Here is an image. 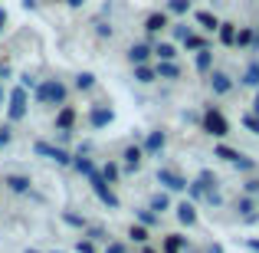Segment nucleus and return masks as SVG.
<instances>
[{"instance_id": "nucleus-1", "label": "nucleus", "mask_w": 259, "mask_h": 253, "mask_svg": "<svg viewBox=\"0 0 259 253\" xmlns=\"http://www.w3.org/2000/svg\"><path fill=\"white\" fill-rule=\"evenodd\" d=\"M36 102L39 105H66V86L56 79H46L36 86Z\"/></svg>"}, {"instance_id": "nucleus-2", "label": "nucleus", "mask_w": 259, "mask_h": 253, "mask_svg": "<svg viewBox=\"0 0 259 253\" xmlns=\"http://www.w3.org/2000/svg\"><path fill=\"white\" fill-rule=\"evenodd\" d=\"M200 122H203V132L213 135V138H227V135H230V122H227V115H223L220 109H213V105L203 112V119H200Z\"/></svg>"}, {"instance_id": "nucleus-3", "label": "nucleus", "mask_w": 259, "mask_h": 253, "mask_svg": "<svg viewBox=\"0 0 259 253\" xmlns=\"http://www.w3.org/2000/svg\"><path fill=\"white\" fill-rule=\"evenodd\" d=\"M89 184H92V191H95V197H99L102 204H105V207H118V197H115V191L108 188V181L105 177L99 174V171H92V174H89Z\"/></svg>"}, {"instance_id": "nucleus-4", "label": "nucleus", "mask_w": 259, "mask_h": 253, "mask_svg": "<svg viewBox=\"0 0 259 253\" xmlns=\"http://www.w3.org/2000/svg\"><path fill=\"white\" fill-rule=\"evenodd\" d=\"M23 115H26V89L17 86L10 92V119L17 122V119H23Z\"/></svg>"}, {"instance_id": "nucleus-5", "label": "nucleus", "mask_w": 259, "mask_h": 253, "mask_svg": "<svg viewBox=\"0 0 259 253\" xmlns=\"http://www.w3.org/2000/svg\"><path fill=\"white\" fill-rule=\"evenodd\" d=\"M36 155H46V158L56 161V165H72V158L63 148H53V145H46V141H36Z\"/></svg>"}, {"instance_id": "nucleus-6", "label": "nucleus", "mask_w": 259, "mask_h": 253, "mask_svg": "<svg viewBox=\"0 0 259 253\" xmlns=\"http://www.w3.org/2000/svg\"><path fill=\"white\" fill-rule=\"evenodd\" d=\"M158 184H164L167 191H184V188H187V181H184L177 171H167V168L158 171Z\"/></svg>"}, {"instance_id": "nucleus-7", "label": "nucleus", "mask_w": 259, "mask_h": 253, "mask_svg": "<svg viewBox=\"0 0 259 253\" xmlns=\"http://www.w3.org/2000/svg\"><path fill=\"white\" fill-rule=\"evenodd\" d=\"M210 89H213L217 95H230L233 92V79H230L227 73H210Z\"/></svg>"}, {"instance_id": "nucleus-8", "label": "nucleus", "mask_w": 259, "mask_h": 253, "mask_svg": "<svg viewBox=\"0 0 259 253\" xmlns=\"http://www.w3.org/2000/svg\"><path fill=\"white\" fill-rule=\"evenodd\" d=\"M151 53H154V50H151L148 43H132V46H128V59H132V66H145Z\"/></svg>"}, {"instance_id": "nucleus-9", "label": "nucleus", "mask_w": 259, "mask_h": 253, "mask_svg": "<svg viewBox=\"0 0 259 253\" xmlns=\"http://www.w3.org/2000/svg\"><path fill=\"white\" fill-rule=\"evenodd\" d=\"M89 122H92V128H105L108 122H112V109H105V105H95L92 112H89Z\"/></svg>"}, {"instance_id": "nucleus-10", "label": "nucleus", "mask_w": 259, "mask_h": 253, "mask_svg": "<svg viewBox=\"0 0 259 253\" xmlns=\"http://www.w3.org/2000/svg\"><path fill=\"white\" fill-rule=\"evenodd\" d=\"M141 158H145V148H138V145H128L125 148V168L128 171H138L141 168Z\"/></svg>"}, {"instance_id": "nucleus-11", "label": "nucleus", "mask_w": 259, "mask_h": 253, "mask_svg": "<svg viewBox=\"0 0 259 253\" xmlns=\"http://www.w3.org/2000/svg\"><path fill=\"white\" fill-rule=\"evenodd\" d=\"M177 221H181V224H187V227H190V224H197V210H194V204H190V201H184V204H177Z\"/></svg>"}, {"instance_id": "nucleus-12", "label": "nucleus", "mask_w": 259, "mask_h": 253, "mask_svg": "<svg viewBox=\"0 0 259 253\" xmlns=\"http://www.w3.org/2000/svg\"><path fill=\"white\" fill-rule=\"evenodd\" d=\"M164 141H167L164 132H151V135L145 138V152H148V155H158L161 148H164Z\"/></svg>"}, {"instance_id": "nucleus-13", "label": "nucleus", "mask_w": 259, "mask_h": 253, "mask_svg": "<svg viewBox=\"0 0 259 253\" xmlns=\"http://www.w3.org/2000/svg\"><path fill=\"white\" fill-rule=\"evenodd\" d=\"M4 184L10 191H17V194H26L30 191V177H23V174H10V177H4Z\"/></svg>"}, {"instance_id": "nucleus-14", "label": "nucleus", "mask_w": 259, "mask_h": 253, "mask_svg": "<svg viewBox=\"0 0 259 253\" xmlns=\"http://www.w3.org/2000/svg\"><path fill=\"white\" fill-rule=\"evenodd\" d=\"M154 73H158V79H181V66H177V63H164V59L158 63Z\"/></svg>"}, {"instance_id": "nucleus-15", "label": "nucleus", "mask_w": 259, "mask_h": 253, "mask_svg": "<svg viewBox=\"0 0 259 253\" xmlns=\"http://www.w3.org/2000/svg\"><path fill=\"white\" fill-rule=\"evenodd\" d=\"M72 122H76V112H72L69 105H66V109H59V115H56V128H59V132H69V128H72Z\"/></svg>"}, {"instance_id": "nucleus-16", "label": "nucleus", "mask_w": 259, "mask_h": 253, "mask_svg": "<svg viewBox=\"0 0 259 253\" xmlns=\"http://www.w3.org/2000/svg\"><path fill=\"white\" fill-rule=\"evenodd\" d=\"M167 26V13H151V17L145 20V30L148 33H161Z\"/></svg>"}, {"instance_id": "nucleus-17", "label": "nucleus", "mask_w": 259, "mask_h": 253, "mask_svg": "<svg viewBox=\"0 0 259 253\" xmlns=\"http://www.w3.org/2000/svg\"><path fill=\"white\" fill-rule=\"evenodd\" d=\"M154 56L164 59V63H174V59H177V46L174 43H158V46H154Z\"/></svg>"}, {"instance_id": "nucleus-18", "label": "nucleus", "mask_w": 259, "mask_h": 253, "mask_svg": "<svg viewBox=\"0 0 259 253\" xmlns=\"http://www.w3.org/2000/svg\"><path fill=\"white\" fill-rule=\"evenodd\" d=\"M217 33H220V43H227V46L236 43V23H230V20H227V23H220V30H217Z\"/></svg>"}, {"instance_id": "nucleus-19", "label": "nucleus", "mask_w": 259, "mask_h": 253, "mask_svg": "<svg viewBox=\"0 0 259 253\" xmlns=\"http://www.w3.org/2000/svg\"><path fill=\"white\" fill-rule=\"evenodd\" d=\"M135 217H138V224H141V227H154V224L161 221V217L154 214L151 207H141V210H135Z\"/></svg>"}, {"instance_id": "nucleus-20", "label": "nucleus", "mask_w": 259, "mask_h": 253, "mask_svg": "<svg viewBox=\"0 0 259 253\" xmlns=\"http://www.w3.org/2000/svg\"><path fill=\"white\" fill-rule=\"evenodd\" d=\"M213 155H217V158H223V161H230V165H236V161H240V152H236V148H230V145H217Z\"/></svg>"}, {"instance_id": "nucleus-21", "label": "nucleus", "mask_w": 259, "mask_h": 253, "mask_svg": "<svg viewBox=\"0 0 259 253\" xmlns=\"http://www.w3.org/2000/svg\"><path fill=\"white\" fill-rule=\"evenodd\" d=\"M197 184L203 188V194H213V191H217V174H210V171H200V174H197Z\"/></svg>"}, {"instance_id": "nucleus-22", "label": "nucleus", "mask_w": 259, "mask_h": 253, "mask_svg": "<svg viewBox=\"0 0 259 253\" xmlns=\"http://www.w3.org/2000/svg\"><path fill=\"white\" fill-rule=\"evenodd\" d=\"M194 66H197V73H210V66H213V53L200 50V53H197V59H194Z\"/></svg>"}, {"instance_id": "nucleus-23", "label": "nucleus", "mask_w": 259, "mask_h": 253, "mask_svg": "<svg viewBox=\"0 0 259 253\" xmlns=\"http://www.w3.org/2000/svg\"><path fill=\"white\" fill-rule=\"evenodd\" d=\"M184 243H187V237H181V234L164 237V253H181V250H184Z\"/></svg>"}, {"instance_id": "nucleus-24", "label": "nucleus", "mask_w": 259, "mask_h": 253, "mask_svg": "<svg viewBox=\"0 0 259 253\" xmlns=\"http://www.w3.org/2000/svg\"><path fill=\"white\" fill-rule=\"evenodd\" d=\"M197 23H200V30H210V33H213V30H220V20H217L213 13H207V10H203V13H197Z\"/></svg>"}, {"instance_id": "nucleus-25", "label": "nucleus", "mask_w": 259, "mask_h": 253, "mask_svg": "<svg viewBox=\"0 0 259 253\" xmlns=\"http://www.w3.org/2000/svg\"><path fill=\"white\" fill-rule=\"evenodd\" d=\"M135 79H138V83H145V86H148V83H154V79H158V73H154L151 66L145 63V66H135Z\"/></svg>"}, {"instance_id": "nucleus-26", "label": "nucleus", "mask_w": 259, "mask_h": 253, "mask_svg": "<svg viewBox=\"0 0 259 253\" xmlns=\"http://www.w3.org/2000/svg\"><path fill=\"white\" fill-rule=\"evenodd\" d=\"M240 83H243V86H249V89L259 86V63H249V66H246V73H243Z\"/></svg>"}, {"instance_id": "nucleus-27", "label": "nucleus", "mask_w": 259, "mask_h": 253, "mask_svg": "<svg viewBox=\"0 0 259 253\" xmlns=\"http://www.w3.org/2000/svg\"><path fill=\"white\" fill-rule=\"evenodd\" d=\"M256 207H259V204L253 201V194H243V197H240V201H236V210H240V214H243V217H249V214H253V210H256Z\"/></svg>"}, {"instance_id": "nucleus-28", "label": "nucleus", "mask_w": 259, "mask_h": 253, "mask_svg": "<svg viewBox=\"0 0 259 253\" xmlns=\"http://www.w3.org/2000/svg\"><path fill=\"white\" fill-rule=\"evenodd\" d=\"M148 207H151L154 214L161 217V210H167V207H171V201H167V194H151V201H148Z\"/></svg>"}, {"instance_id": "nucleus-29", "label": "nucleus", "mask_w": 259, "mask_h": 253, "mask_svg": "<svg viewBox=\"0 0 259 253\" xmlns=\"http://www.w3.org/2000/svg\"><path fill=\"white\" fill-rule=\"evenodd\" d=\"M72 168H76L79 174H85V177L95 171V168H92V161H89V158H82V155H79V158H72Z\"/></svg>"}, {"instance_id": "nucleus-30", "label": "nucleus", "mask_w": 259, "mask_h": 253, "mask_svg": "<svg viewBox=\"0 0 259 253\" xmlns=\"http://www.w3.org/2000/svg\"><path fill=\"white\" fill-rule=\"evenodd\" d=\"M243 128H246V132H253V135H259V115L246 112V115H243Z\"/></svg>"}, {"instance_id": "nucleus-31", "label": "nucleus", "mask_w": 259, "mask_h": 253, "mask_svg": "<svg viewBox=\"0 0 259 253\" xmlns=\"http://www.w3.org/2000/svg\"><path fill=\"white\" fill-rule=\"evenodd\" d=\"M92 86H95L92 73H79V76H76V89H82V92H85V89H92Z\"/></svg>"}, {"instance_id": "nucleus-32", "label": "nucleus", "mask_w": 259, "mask_h": 253, "mask_svg": "<svg viewBox=\"0 0 259 253\" xmlns=\"http://www.w3.org/2000/svg\"><path fill=\"white\" fill-rule=\"evenodd\" d=\"M128 237H132L135 243H148V227H141V224H138V227L128 230Z\"/></svg>"}, {"instance_id": "nucleus-33", "label": "nucleus", "mask_w": 259, "mask_h": 253, "mask_svg": "<svg viewBox=\"0 0 259 253\" xmlns=\"http://www.w3.org/2000/svg\"><path fill=\"white\" fill-rule=\"evenodd\" d=\"M167 10H171V13H187L190 0H167Z\"/></svg>"}, {"instance_id": "nucleus-34", "label": "nucleus", "mask_w": 259, "mask_h": 253, "mask_svg": "<svg viewBox=\"0 0 259 253\" xmlns=\"http://www.w3.org/2000/svg\"><path fill=\"white\" fill-rule=\"evenodd\" d=\"M184 46H187V50H197V53H200V50H207V43H203L200 37H194V33H190V37L184 40Z\"/></svg>"}, {"instance_id": "nucleus-35", "label": "nucleus", "mask_w": 259, "mask_h": 253, "mask_svg": "<svg viewBox=\"0 0 259 253\" xmlns=\"http://www.w3.org/2000/svg\"><path fill=\"white\" fill-rule=\"evenodd\" d=\"M102 177H105L108 184H115V181H118V165H105V168H102Z\"/></svg>"}, {"instance_id": "nucleus-36", "label": "nucleus", "mask_w": 259, "mask_h": 253, "mask_svg": "<svg viewBox=\"0 0 259 253\" xmlns=\"http://www.w3.org/2000/svg\"><path fill=\"white\" fill-rule=\"evenodd\" d=\"M249 43H253V33L249 30H236V43L233 46H249Z\"/></svg>"}, {"instance_id": "nucleus-37", "label": "nucleus", "mask_w": 259, "mask_h": 253, "mask_svg": "<svg viewBox=\"0 0 259 253\" xmlns=\"http://www.w3.org/2000/svg\"><path fill=\"white\" fill-rule=\"evenodd\" d=\"M236 168H240V171H256V161H253V158H246V155H240Z\"/></svg>"}, {"instance_id": "nucleus-38", "label": "nucleus", "mask_w": 259, "mask_h": 253, "mask_svg": "<svg viewBox=\"0 0 259 253\" xmlns=\"http://www.w3.org/2000/svg\"><path fill=\"white\" fill-rule=\"evenodd\" d=\"M174 37H177V40H187V37H190V26H187V23H177V26H174Z\"/></svg>"}, {"instance_id": "nucleus-39", "label": "nucleus", "mask_w": 259, "mask_h": 253, "mask_svg": "<svg viewBox=\"0 0 259 253\" xmlns=\"http://www.w3.org/2000/svg\"><path fill=\"white\" fill-rule=\"evenodd\" d=\"M243 191H246V194H259V177H249V181L243 184Z\"/></svg>"}, {"instance_id": "nucleus-40", "label": "nucleus", "mask_w": 259, "mask_h": 253, "mask_svg": "<svg viewBox=\"0 0 259 253\" xmlns=\"http://www.w3.org/2000/svg\"><path fill=\"white\" fill-rule=\"evenodd\" d=\"M63 221L72 224V227H85V221H82V217H76V214H63Z\"/></svg>"}, {"instance_id": "nucleus-41", "label": "nucleus", "mask_w": 259, "mask_h": 253, "mask_svg": "<svg viewBox=\"0 0 259 253\" xmlns=\"http://www.w3.org/2000/svg\"><path fill=\"white\" fill-rule=\"evenodd\" d=\"M89 240H105V230H102V227H95V230H89Z\"/></svg>"}, {"instance_id": "nucleus-42", "label": "nucleus", "mask_w": 259, "mask_h": 253, "mask_svg": "<svg viewBox=\"0 0 259 253\" xmlns=\"http://www.w3.org/2000/svg\"><path fill=\"white\" fill-rule=\"evenodd\" d=\"M79 253H95V247H92V240H79Z\"/></svg>"}, {"instance_id": "nucleus-43", "label": "nucleus", "mask_w": 259, "mask_h": 253, "mask_svg": "<svg viewBox=\"0 0 259 253\" xmlns=\"http://www.w3.org/2000/svg\"><path fill=\"white\" fill-rule=\"evenodd\" d=\"M105 253H125V247H121V243H108Z\"/></svg>"}, {"instance_id": "nucleus-44", "label": "nucleus", "mask_w": 259, "mask_h": 253, "mask_svg": "<svg viewBox=\"0 0 259 253\" xmlns=\"http://www.w3.org/2000/svg\"><path fill=\"white\" fill-rule=\"evenodd\" d=\"M20 86L26 89V86H36V83H33V76H30V73H26V76H20Z\"/></svg>"}, {"instance_id": "nucleus-45", "label": "nucleus", "mask_w": 259, "mask_h": 253, "mask_svg": "<svg viewBox=\"0 0 259 253\" xmlns=\"http://www.w3.org/2000/svg\"><path fill=\"white\" fill-rule=\"evenodd\" d=\"M10 141V128H0V145H7Z\"/></svg>"}, {"instance_id": "nucleus-46", "label": "nucleus", "mask_w": 259, "mask_h": 253, "mask_svg": "<svg viewBox=\"0 0 259 253\" xmlns=\"http://www.w3.org/2000/svg\"><path fill=\"white\" fill-rule=\"evenodd\" d=\"M4 26H7V10H0V33H4Z\"/></svg>"}, {"instance_id": "nucleus-47", "label": "nucleus", "mask_w": 259, "mask_h": 253, "mask_svg": "<svg viewBox=\"0 0 259 253\" xmlns=\"http://www.w3.org/2000/svg\"><path fill=\"white\" fill-rule=\"evenodd\" d=\"M246 247H249V250H256V253H259V240H246Z\"/></svg>"}, {"instance_id": "nucleus-48", "label": "nucleus", "mask_w": 259, "mask_h": 253, "mask_svg": "<svg viewBox=\"0 0 259 253\" xmlns=\"http://www.w3.org/2000/svg\"><path fill=\"white\" fill-rule=\"evenodd\" d=\"M66 4H69V7H82L85 0H66Z\"/></svg>"}, {"instance_id": "nucleus-49", "label": "nucleus", "mask_w": 259, "mask_h": 253, "mask_svg": "<svg viewBox=\"0 0 259 253\" xmlns=\"http://www.w3.org/2000/svg\"><path fill=\"white\" fill-rule=\"evenodd\" d=\"M253 115H259V95H256V102H253Z\"/></svg>"}, {"instance_id": "nucleus-50", "label": "nucleus", "mask_w": 259, "mask_h": 253, "mask_svg": "<svg viewBox=\"0 0 259 253\" xmlns=\"http://www.w3.org/2000/svg\"><path fill=\"white\" fill-rule=\"evenodd\" d=\"M207 253H223V247H210V250H207Z\"/></svg>"}, {"instance_id": "nucleus-51", "label": "nucleus", "mask_w": 259, "mask_h": 253, "mask_svg": "<svg viewBox=\"0 0 259 253\" xmlns=\"http://www.w3.org/2000/svg\"><path fill=\"white\" fill-rule=\"evenodd\" d=\"M145 253H158V250H151V247H145Z\"/></svg>"}, {"instance_id": "nucleus-52", "label": "nucleus", "mask_w": 259, "mask_h": 253, "mask_svg": "<svg viewBox=\"0 0 259 253\" xmlns=\"http://www.w3.org/2000/svg\"><path fill=\"white\" fill-rule=\"evenodd\" d=\"M0 102H4V89H0Z\"/></svg>"}, {"instance_id": "nucleus-53", "label": "nucleus", "mask_w": 259, "mask_h": 253, "mask_svg": "<svg viewBox=\"0 0 259 253\" xmlns=\"http://www.w3.org/2000/svg\"><path fill=\"white\" fill-rule=\"evenodd\" d=\"M26 253H36V250H26Z\"/></svg>"}]
</instances>
